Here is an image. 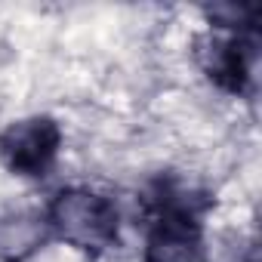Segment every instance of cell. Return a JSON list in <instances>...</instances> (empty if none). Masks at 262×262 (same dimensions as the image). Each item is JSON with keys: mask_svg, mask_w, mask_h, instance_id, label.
<instances>
[{"mask_svg": "<svg viewBox=\"0 0 262 262\" xmlns=\"http://www.w3.org/2000/svg\"><path fill=\"white\" fill-rule=\"evenodd\" d=\"M43 219L50 237L93 256L114 247L120 234V210L114 198L86 185L59 188L43 207Z\"/></svg>", "mask_w": 262, "mask_h": 262, "instance_id": "cell-1", "label": "cell"}, {"mask_svg": "<svg viewBox=\"0 0 262 262\" xmlns=\"http://www.w3.org/2000/svg\"><path fill=\"white\" fill-rule=\"evenodd\" d=\"M65 133L50 114H28L0 129V164L19 179H47L59 161Z\"/></svg>", "mask_w": 262, "mask_h": 262, "instance_id": "cell-2", "label": "cell"}, {"mask_svg": "<svg viewBox=\"0 0 262 262\" xmlns=\"http://www.w3.org/2000/svg\"><path fill=\"white\" fill-rule=\"evenodd\" d=\"M198 68L204 77L228 93V96H247L253 86L256 71V40L253 34H228V31H204L194 37L191 50Z\"/></svg>", "mask_w": 262, "mask_h": 262, "instance_id": "cell-3", "label": "cell"}, {"mask_svg": "<svg viewBox=\"0 0 262 262\" xmlns=\"http://www.w3.org/2000/svg\"><path fill=\"white\" fill-rule=\"evenodd\" d=\"M142 262H207L204 222L185 213H151L142 241Z\"/></svg>", "mask_w": 262, "mask_h": 262, "instance_id": "cell-4", "label": "cell"}, {"mask_svg": "<svg viewBox=\"0 0 262 262\" xmlns=\"http://www.w3.org/2000/svg\"><path fill=\"white\" fill-rule=\"evenodd\" d=\"M47 241L43 210H0V262H28Z\"/></svg>", "mask_w": 262, "mask_h": 262, "instance_id": "cell-5", "label": "cell"}, {"mask_svg": "<svg viewBox=\"0 0 262 262\" xmlns=\"http://www.w3.org/2000/svg\"><path fill=\"white\" fill-rule=\"evenodd\" d=\"M204 16L213 31H228V34H256L259 31V7L256 4H213V7H204Z\"/></svg>", "mask_w": 262, "mask_h": 262, "instance_id": "cell-6", "label": "cell"}]
</instances>
